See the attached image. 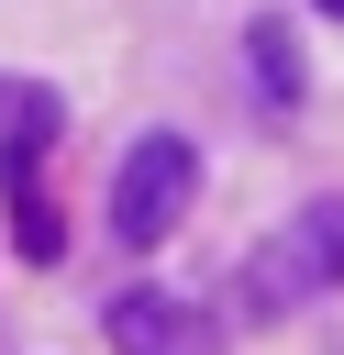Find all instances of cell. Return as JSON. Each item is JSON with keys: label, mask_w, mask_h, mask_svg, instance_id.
I'll use <instances>...</instances> for the list:
<instances>
[{"label": "cell", "mask_w": 344, "mask_h": 355, "mask_svg": "<svg viewBox=\"0 0 344 355\" xmlns=\"http://www.w3.org/2000/svg\"><path fill=\"white\" fill-rule=\"evenodd\" d=\"M189 200H200V144L189 133H144L122 166H111V244H166L178 222H189Z\"/></svg>", "instance_id": "cell-1"}, {"label": "cell", "mask_w": 344, "mask_h": 355, "mask_svg": "<svg viewBox=\"0 0 344 355\" xmlns=\"http://www.w3.org/2000/svg\"><path fill=\"white\" fill-rule=\"evenodd\" d=\"M322 288H344V200H300L289 233H266L244 255V311H289Z\"/></svg>", "instance_id": "cell-2"}, {"label": "cell", "mask_w": 344, "mask_h": 355, "mask_svg": "<svg viewBox=\"0 0 344 355\" xmlns=\"http://www.w3.org/2000/svg\"><path fill=\"white\" fill-rule=\"evenodd\" d=\"M55 133H67L55 89H22V100H11V133H0V189H11V233H22V255H55V244H67V233H55V200H44V155H55Z\"/></svg>", "instance_id": "cell-3"}, {"label": "cell", "mask_w": 344, "mask_h": 355, "mask_svg": "<svg viewBox=\"0 0 344 355\" xmlns=\"http://www.w3.org/2000/svg\"><path fill=\"white\" fill-rule=\"evenodd\" d=\"M100 333H111V355H222V322L178 288H111Z\"/></svg>", "instance_id": "cell-4"}, {"label": "cell", "mask_w": 344, "mask_h": 355, "mask_svg": "<svg viewBox=\"0 0 344 355\" xmlns=\"http://www.w3.org/2000/svg\"><path fill=\"white\" fill-rule=\"evenodd\" d=\"M244 55H255V89L289 111L300 89H311V67H300V44H289V22H244Z\"/></svg>", "instance_id": "cell-5"}, {"label": "cell", "mask_w": 344, "mask_h": 355, "mask_svg": "<svg viewBox=\"0 0 344 355\" xmlns=\"http://www.w3.org/2000/svg\"><path fill=\"white\" fill-rule=\"evenodd\" d=\"M311 11H333V22H344V0H311Z\"/></svg>", "instance_id": "cell-6"}]
</instances>
